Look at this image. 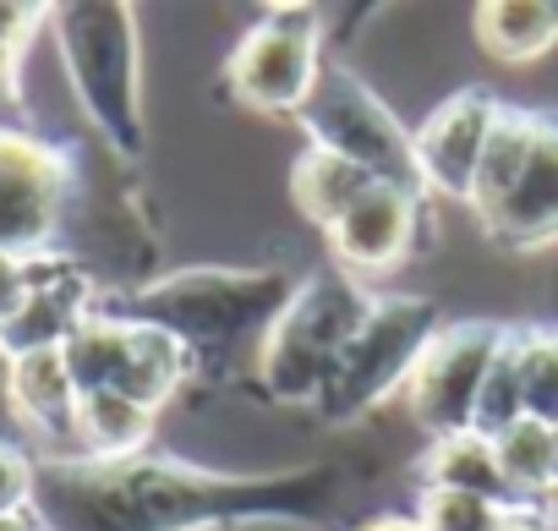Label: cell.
<instances>
[{
  "label": "cell",
  "instance_id": "2",
  "mask_svg": "<svg viewBox=\"0 0 558 531\" xmlns=\"http://www.w3.org/2000/svg\"><path fill=\"white\" fill-rule=\"evenodd\" d=\"M367 307H373V297L351 275L307 280L263 340V357H257L263 384L279 400H313L318 406L340 357H345V346H351V335L362 329Z\"/></svg>",
  "mask_w": 558,
  "mask_h": 531
},
{
  "label": "cell",
  "instance_id": "11",
  "mask_svg": "<svg viewBox=\"0 0 558 531\" xmlns=\"http://www.w3.org/2000/svg\"><path fill=\"white\" fill-rule=\"evenodd\" d=\"M498 99L487 88H460L454 99H444L422 132H411V154H416V186L422 197H460L471 192V176L482 165L487 132L498 121Z\"/></svg>",
  "mask_w": 558,
  "mask_h": 531
},
{
  "label": "cell",
  "instance_id": "22",
  "mask_svg": "<svg viewBox=\"0 0 558 531\" xmlns=\"http://www.w3.org/2000/svg\"><path fill=\"white\" fill-rule=\"evenodd\" d=\"M514 357H520L525 417L558 427V329H514Z\"/></svg>",
  "mask_w": 558,
  "mask_h": 531
},
{
  "label": "cell",
  "instance_id": "23",
  "mask_svg": "<svg viewBox=\"0 0 558 531\" xmlns=\"http://www.w3.org/2000/svg\"><path fill=\"white\" fill-rule=\"evenodd\" d=\"M525 417V395H520V357H514V329L504 335L487 378H482V400H476V417H471V433L482 438H498L504 427H514Z\"/></svg>",
  "mask_w": 558,
  "mask_h": 531
},
{
  "label": "cell",
  "instance_id": "3",
  "mask_svg": "<svg viewBox=\"0 0 558 531\" xmlns=\"http://www.w3.org/2000/svg\"><path fill=\"white\" fill-rule=\"evenodd\" d=\"M61 56L66 77L88 110V121L126 154L143 143L137 105V34L126 7H72L61 12Z\"/></svg>",
  "mask_w": 558,
  "mask_h": 531
},
{
  "label": "cell",
  "instance_id": "27",
  "mask_svg": "<svg viewBox=\"0 0 558 531\" xmlns=\"http://www.w3.org/2000/svg\"><path fill=\"white\" fill-rule=\"evenodd\" d=\"M498 531H553V526L542 520V509H509V515L498 520Z\"/></svg>",
  "mask_w": 558,
  "mask_h": 531
},
{
  "label": "cell",
  "instance_id": "13",
  "mask_svg": "<svg viewBox=\"0 0 558 531\" xmlns=\"http://www.w3.org/2000/svg\"><path fill=\"white\" fill-rule=\"evenodd\" d=\"M7 411L28 433L72 444L77 384L66 373V357L61 351H23V357H12V367H7Z\"/></svg>",
  "mask_w": 558,
  "mask_h": 531
},
{
  "label": "cell",
  "instance_id": "21",
  "mask_svg": "<svg viewBox=\"0 0 558 531\" xmlns=\"http://www.w3.org/2000/svg\"><path fill=\"white\" fill-rule=\"evenodd\" d=\"M422 487H454V493H482V498L509 504L498 460H493V438H482V433L433 438V449L422 460Z\"/></svg>",
  "mask_w": 558,
  "mask_h": 531
},
{
  "label": "cell",
  "instance_id": "29",
  "mask_svg": "<svg viewBox=\"0 0 558 531\" xmlns=\"http://www.w3.org/2000/svg\"><path fill=\"white\" fill-rule=\"evenodd\" d=\"M0 531H45L34 509H17V515H0Z\"/></svg>",
  "mask_w": 558,
  "mask_h": 531
},
{
  "label": "cell",
  "instance_id": "8",
  "mask_svg": "<svg viewBox=\"0 0 558 531\" xmlns=\"http://www.w3.org/2000/svg\"><path fill=\"white\" fill-rule=\"evenodd\" d=\"M427 335H433V307L405 302V297H395V302L373 297V307H367L362 329L351 335L318 406L324 411H362V406L384 400L389 389H405V373L422 357Z\"/></svg>",
  "mask_w": 558,
  "mask_h": 531
},
{
  "label": "cell",
  "instance_id": "30",
  "mask_svg": "<svg viewBox=\"0 0 558 531\" xmlns=\"http://www.w3.org/2000/svg\"><path fill=\"white\" fill-rule=\"evenodd\" d=\"M542 520L558 531V493H547V498H542Z\"/></svg>",
  "mask_w": 558,
  "mask_h": 531
},
{
  "label": "cell",
  "instance_id": "7",
  "mask_svg": "<svg viewBox=\"0 0 558 531\" xmlns=\"http://www.w3.org/2000/svg\"><path fill=\"white\" fill-rule=\"evenodd\" d=\"M509 329L498 324H444L427 335L422 357L405 373V406L411 417L427 427V438H449V433H471L476 400H482V378L498 357Z\"/></svg>",
  "mask_w": 558,
  "mask_h": 531
},
{
  "label": "cell",
  "instance_id": "9",
  "mask_svg": "<svg viewBox=\"0 0 558 531\" xmlns=\"http://www.w3.org/2000/svg\"><path fill=\"white\" fill-rule=\"evenodd\" d=\"M66 186L72 170L50 143L0 126V252L39 257L61 225Z\"/></svg>",
  "mask_w": 558,
  "mask_h": 531
},
{
  "label": "cell",
  "instance_id": "25",
  "mask_svg": "<svg viewBox=\"0 0 558 531\" xmlns=\"http://www.w3.org/2000/svg\"><path fill=\"white\" fill-rule=\"evenodd\" d=\"M34 498V460L0 438V515H17Z\"/></svg>",
  "mask_w": 558,
  "mask_h": 531
},
{
  "label": "cell",
  "instance_id": "19",
  "mask_svg": "<svg viewBox=\"0 0 558 531\" xmlns=\"http://www.w3.org/2000/svg\"><path fill=\"white\" fill-rule=\"evenodd\" d=\"M132 329H137V318L88 313V318L66 335L61 357H66V373H72L77 395L116 389V378H121V367H126V357H132Z\"/></svg>",
  "mask_w": 558,
  "mask_h": 531
},
{
  "label": "cell",
  "instance_id": "31",
  "mask_svg": "<svg viewBox=\"0 0 558 531\" xmlns=\"http://www.w3.org/2000/svg\"><path fill=\"white\" fill-rule=\"evenodd\" d=\"M553 493H558V427H553Z\"/></svg>",
  "mask_w": 558,
  "mask_h": 531
},
{
  "label": "cell",
  "instance_id": "14",
  "mask_svg": "<svg viewBox=\"0 0 558 531\" xmlns=\"http://www.w3.org/2000/svg\"><path fill=\"white\" fill-rule=\"evenodd\" d=\"M154 427H159V411L137 406L121 389H94V395H77L72 455H88V460H137L148 449Z\"/></svg>",
  "mask_w": 558,
  "mask_h": 531
},
{
  "label": "cell",
  "instance_id": "16",
  "mask_svg": "<svg viewBox=\"0 0 558 531\" xmlns=\"http://www.w3.org/2000/svg\"><path fill=\"white\" fill-rule=\"evenodd\" d=\"M186 373H192V351H186L170 329L137 318V329H132V357H126L116 389L132 395L137 406H148V411H165V400L186 384Z\"/></svg>",
  "mask_w": 558,
  "mask_h": 531
},
{
  "label": "cell",
  "instance_id": "4",
  "mask_svg": "<svg viewBox=\"0 0 558 531\" xmlns=\"http://www.w3.org/2000/svg\"><path fill=\"white\" fill-rule=\"evenodd\" d=\"M291 297H296V291H286L274 275H181V280L159 286L154 297H143V313H137V318L170 329V335L192 351V362H197L203 346L225 351V346H235L246 329H252V335L274 329V318L286 313ZM263 340H268V335H263Z\"/></svg>",
  "mask_w": 558,
  "mask_h": 531
},
{
  "label": "cell",
  "instance_id": "26",
  "mask_svg": "<svg viewBox=\"0 0 558 531\" xmlns=\"http://www.w3.org/2000/svg\"><path fill=\"white\" fill-rule=\"evenodd\" d=\"M28 297H34V257L0 252V329L17 324V313L28 307Z\"/></svg>",
  "mask_w": 558,
  "mask_h": 531
},
{
  "label": "cell",
  "instance_id": "17",
  "mask_svg": "<svg viewBox=\"0 0 558 531\" xmlns=\"http://www.w3.org/2000/svg\"><path fill=\"white\" fill-rule=\"evenodd\" d=\"M531 137H536V110H509V105H504L498 121H493V132H487V148H482V165H476V176H471V192H465V208H471L476 219H487V214L509 197L514 176L525 170Z\"/></svg>",
  "mask_w": 558,
  "mask_h": 531
},
{
  "label": "cell",
  "instance_id": "15",
  "mask_svg": "<svg viewBox=\"0 0 558 531\" xmlns=\"http://www.w3.org/2000/svg\"><path fill=\"white\" fill-rule=\"evenodd\" d=\"M482 56L498 67H536L558 50V7L547 0H487L471 17Z\"/></svg>",
  "mask_w": 558,
  "mask_h": 531
},
{
  "label": "cell",
  "instance_id": "20",
  "mask_svg": "<svg viewBox=\"0 0 558 531\" xmlns=\"http://www.w3.org/2000/svg\"><path fill=\"white\" fill-rule=\"evenodd\" d=\"M493 460H498L509 504L514 509H542V498L553 493V427L520 417L514 427H504L493 438Z\"/></svg>",
  "mask_w": 558,
  "mask_h": 531
},
{
  "label": "cell",
  "instance_id": "28",
  "mask_svg": "<svg viewBox=\"0 0 558 531\" xmlns=\"http://www.w3.org/2000/svg\"><path fill=\"white\" fill-rule=\"evenodd\" d=\"M356 531H422V520H416V515H373V520H362Z\"/></svg>",
  "mask_w": 558,
  "mask_h": 531
},
{
  "label": "cell",
  "instance_id": "12",
  "mask_svg": "<svg viewBox=\"0 0 558 531\" xmlns=\"http://www.w3.org/2000/svg\"><path fill=\"white\" fill-rule=\"evenodd\" d=\"M482 230L504 246H553L558 241V116L536 110V137L525 170L514 176L509 197L482 219Z\"/></svg>",
  "mask_w": 558,
  "mask_h": 531
},
{
  "label": "cell",
  "instance_id": "5",
  "mask_svg": "<svg viewBox=\"0 0 558 531\" xmlns=\"http://www.w3.org/2000/svg\"><path fill=\"white\" fill-rule=\"evenodd\" d=\"M296 121L307 126V143H313V148L345 154L351 165H362V170L378 176V181L416 186L411 132L389 116V105H384L356 72L324 61V72H318L307 105L296 110ZM416 192H422V186H416Z\"/></svg>",
  "mask_w": 558,
  "mask_h": 531
},
{
  "label": "cell",
  "instance_id": "18",
  "mask_svg": "<svg viewBox=\"0 0 558 531\" xmlns=\"http://www.w3.org/2000/svg\"><path fill=\"white\" fill-rule=\"evenodd\" d=\"M373 181H378V176H367V170L351 165L345 154H329V148H313V143H307V154H302L296 170H291V197H296V208H302L318 230H329Z\"/></svg>",
  "mask_w": 558,
  "mask_h": 531
},
{
  "label": "cell",
  "instance_id": "10",
  "mask_svg": "<svg viewBox=\"0 0 558 531\" xmlns=\"http://www.w3.org/2000/svg\"><path fill=\"white\" fill-rule=\"evenodd\" d=\"M416 225H422V192L400 186V181H373L324 236H329L335 263L351 280H373V275H389L405 263Z\"/></svg>",
  "mask_w": 558,
  "mask_h": 531
},
{
  "label": "cell",
  "instance_id": "1",
  "mask_svg": "<svg viewBox=\"0 0 558 531\" xmlns=\"http://www.w3.org/2000/svg\"><path fill=\"white\" fill-rule=\"evenodd\" d=\"M241 498H252V482L181 471L148 455H50V466H34L28 509L45 531H192L230 509H246Z\"/></svg>",
  "mask_w": 558,
  "mask_h": 531
},
{
  "label": "cell",
  "instance_id": "6",
  "mask_svg": "<svg viewBox=\"0 0 558 531\" xmlns=\"http://www.w3.org/2000/svg\"><path fill=\"white\" fill-rule=\"evenodd\" d=\"M324 23L313 7H279L246 28L230 56V94L252 110L296 116L324 72Z\"/></svg>",
  "mask_w": 558,
  "mask_h": 531
},
{
  "label": "cell",
  "instance_id": "24",
  "mask_svg": "<svg viewBox=\"0 0 558 531\" xmlns=\"http://www.w3.org/2000/svg\"><path fill=\"white\" fill-rule=\"evenodd\" d=\"M509 509H514V504H498V498H482V493L422 487L416 520H422V531H498V520H504Z\"/></svg>",
  "mask_w": 558,
  "mask_h": 531
}]
</instances>
